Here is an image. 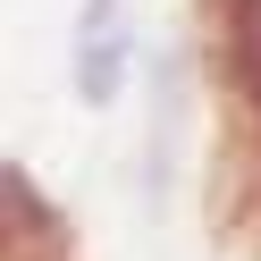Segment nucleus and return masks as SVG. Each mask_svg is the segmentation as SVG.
Returning a JSON list of instances; mask_svg holds the SVG:
<instances>
[{
	"mask_svg": "<svg viewBox=\"0 0 261 261\" xmlns=\"http://www.w3.org/2000/svg\"><path fill=\"white\" fill-rule=\"evenodd\" d=\"M118 76H126V42L110 34V25L76 42V93H85L93 110H101V101H118Z\"/></svg>",
	"mask_w": 261,
	"mask_h": 261,
	"instance_id": "f257e3e1",
	"label": "nucleus"
}]
</instances>
